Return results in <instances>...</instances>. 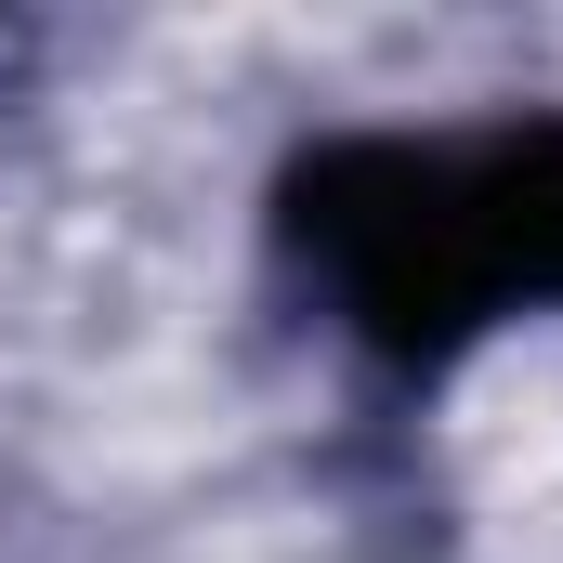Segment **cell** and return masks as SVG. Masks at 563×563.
Listing matches in <instances>:
<instances>
[{
	"instance_id": "cell-1",
	"label": "cell",
	"mask_w": 563,
	"mask_h": 563,
	"mask_svg": "<svg viewBox=\"0 0 563 563\" xmlns=\"http://www.w3.org/2000/svg\"><path fill=\"white\" fill-rule=\"evenodd\" d=\"M288 236L367 341L445 354L498 301H563V119L485 144H328L288 184Z\"/></svg>"
}]
</instances>
